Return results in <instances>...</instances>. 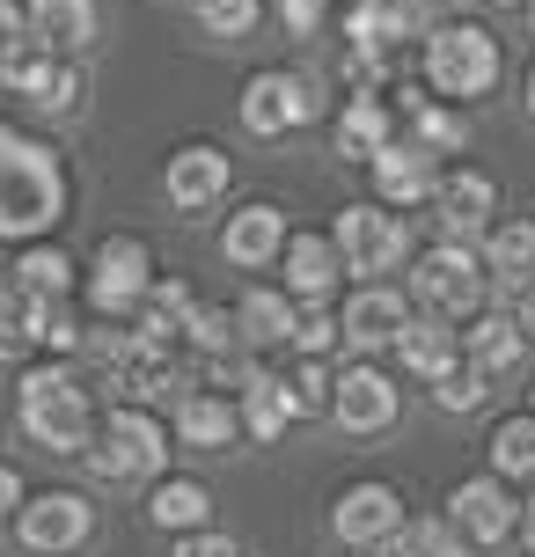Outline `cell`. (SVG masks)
<instances>
[{
	"label": "cell",
	"instance_id": "6da1fadb",
	"mask_svg": "<svg viewBox=\"0 0 535 557\" xmlns=\"http://www.w3.org/2000/svg\"><path fill=\"white\" fill-rule=\"evenodd\" d=\"M66 213V176H59L52 147L23 139L15 125H0V235H45V227Z\"/></svg>",
	"mask_w": 535,
	"mask_h": 557
},
{
	"label": "cell",
	"instance_id": "7a4b0ae2",
	"mask_svg": "<svg viewBox=\"0 0 535 557\" xmlns=\"http://www.w3.org/2000/svg\"><path fill=\"white\" fill-rule=\"evenodd\" d=\"M23 425H29V441H37V447H52V455H82V447L96 441L82 374H66V367H29V374H23Z\"/></svg>",
	"mask_w": 535,
	"mask_h": 557
},
{
	"label": "cell",
	"instance_id": "3957f363",
	"mask_svg": "<svg viewBox=\"0 0 535 557\" xmlns=\"http://www.w3.org/2000/svg\"><path fill=\"white\" fill-rule=\"evenodd\" d=\"M425 82L455 96V103H470V96H492L499 88V37L477 23H440L425 37Z\"/></svg>",
	"mask_w": 535,
	"mask_h": 557
},
{
	"label": "cell",
	"instance_id": "277c9868",
	"mask_svg": "<svg viewBox=\"0 0 535 557\" xmlns=\"http://www.w3.org/2000/svg\"><path fill=\"white\" fill-rule=\"evenodd\" d=\"M88 462H96V476H111V484H125V476H154L162 462H170V433H162L140 404H125V411L103 418Z\"/></svg>",
	"mask_w": 535,
	"mask_h": 557
},
{
	"label": "cell",
	"instance_id": "5b68a950",
	"mask_svg": "<svg viewBox=\"0 0 535 557\" xmlns=\"http://www.w3.org/2000/svg\"><path fill=\"white\" fill-rule=\"evenodd\" d=\"M484 286H492V264H477V250H462L455 235L440 250H425L419 272H411V294H419L433 315H477Z\"/></svg>",
	"mask_w": 535,
	"mask_h": 557
},
{
	"label": "cell",
	"instance_id": "8992f818",
	"mask_svg": "<svg viewBox=\"0 0 535 557\" xmlns=\"http://www.w3.org/2000/svg\"><path fill=\"white\" fill-rule=\"evenodd\" d=\"M147 294H154V257H147V243L111 235L96 250V272H88V301L103 308V315H133V308H147Z\"/></svg>",
	"mask_w": 535,
	"mask_h": 557
},
{
	"label": "cell",
	"instance_id": "52a82bcc",
	"mask_svg": "<svg viewBox=\"0 0 535 557\" xmlns=\"http://www.w3.org/2000/svg\"><path fill=\"white\" fill-rule=\"evenodd\" d=\"M0 82L15 88V96H29L37 111H74V103H82V74H66L37 29H29L23 45H8V52H0Z\"/></svg>",
	"mask_w": 535,
	"mask_h": 557
},
{
	"label": "cell",
	"instance_id": "ba28073f",
	"mask_svg": "<svg viewBox=\"0 0 535 557\" xmlns=\"http://www.w3.org/2000/svg\"><path fill=\"white\" fill-rule=\"evenodd\" d=\"M338 250H345V272H389V264H403V250H411V235H403V221L396 213H382V206H345L338 213Z\"/></svg>",
	"mask_w": 535,
	"mask_h": 557
},
{
	"label": "cell",
	"instance_id": "9c48e42d",
	"mask_svg": "<svg viewBox=\"0 0 535 557\" xmlns=\"http://www.w3.org/2000/svg\"><path fill=\"white\" fill-rule=\"evenodd\" d=\"M315 117V82L309 74H257L250 88H242V125H250L257 139H279L294 133V125H309Z\"/></svg>",
	"mask_w": 535,
	"mask_h": 557
},
{
	"label": "cell",
	"instance_id": "30bf717a",
	"mask_svg": "<svg viewBox=\"0 0 535 557\" xmlns=\"http://www.w3.org/2000/svg\"><path fill=\"white\" fill-rule=\"evenodd\" d=\"M448 521H455V535H462V543L492 550V543H507V535L521 529V506L507 499V484H499V476H470V484H455Z\"/></svg>",
	"mask_w": 535,
	"mask_h": 557
},
{
	"label": "cell",
	"instance_id": "8fae6325",
	"mask_svg": "<svg viewBox=\"0 0 535 557\" xmlns=\"http://www.w3.org/2000/svg\"><path fill=\"white\" fill-rule=\"evenodd\" d=\"M15 529H23L29 550H82L88 529H96V506L82 499V492H45V499H23V513H15Z\"/></svg>",
	"mask_w": 535,
	"mask_h": 557
},
{
	"label": "cell",
	"instance_id": "7c38bea8",
	"mask_svg": "<svg viewBox=\"0 0 535 557\" xmlns=\"http://www.w3.org/2000/svg\"><path fill=\"white\" fill-rule=\"evenodd\" d=\"M331 418L345 433H389L396 425V382L382 367H345L338 389H331Z\"/></svg>",
	"mask_w": 535,
	"mask_h": 557
},
{
	"label": "cell",
	"instance_id": "4fadbf2b",
	"mask_svg": "<svg viewBox=\"0 0 535 557\" xmlns=\"http://www.w3.org/2000/svg\"><path fill=\"white\" fill-rule=\"evenodd\" d=\"M374 191H382V206H419V198L440 191V176H433V147L425 139H403V147H382L374 154Z\"/></svg>",
	"mask_w": 535,
	"mask_h": 557
},
{
	"label": "cell",
	"instance_id": "5bb4252c",
	"mask_svg": "<svg viewBox=\"0 0 535 557\" xmlns=\"http://www.w3.org/2000/svg\"><path fill=\"white\" fill-rule=\"evenodd\" d=\"M59 301H45L37 286H29L23 272L0 278V360H23V352H37L45 345V315H52Z\"/></svg>",
	"mask_w": 535,
	"mask_h": 557
},
{
	"label": "cell",
	"instance_id": "9a60e30c",
	"mask_svg": "<svg viewBox=\"0 0 535 557\" xmlns=\"http://www.w3.org/2000/svg\"><path fill=\"white\" fill-rule=\"evenodd\" d=\"M331 521H338V535L352 550H366V543H389V535L403 529V499H396L389 484H352Z\"/></svg>",
	"mask_w": 535,
	"mask_h": 557
},
{
	"label": "cell",
	"instance_id": "2e32d148",
	"mask_svg": "<svg viewBox=\"0 0 535 557\" xmlns=\"http://www.w3.org/2000/svg\"><path fill=\"white\" fill-rule=\"evenodd\" d=\"M403 323H411V308H403V294H389V286H360V294L345 301V345H360V352L396 345Z\"/></svg>",
	"mask_w": 535,
	"mask_h": 557
},
{
	"label": "cell",
	"instance_id": "e0dca14e",
	"mask_svg": "<svg viewBox=\"0 0 535 557\" xmlns=\"http://www.w3.org/2000/svg\"><path fill=\"white\" fill-rule=\"evenodd\" d=\"M528 352V331H521V315H477L470 331H462V360L477 367L484 382H507L513 367Z\"/></svg>",
	"mask_w": 535,
	"mask_h": 557
},
{
	"label": "cell",
	"instance_id": "ac0fdd59",
	"mask_svg": "<svg viewBox=\"0 0 535 557\" xmlns=\"http://www.w3.org/2000/svg\"><path fill=\"white\" fill-rule=\"evenodd\" d=\"M309 404H301V389L294 382H279V374H264V367H250L242 374V433L250 441H279L286 418H301Z\"/></svg>",
	"mask_w": 535,
	"mask_h": 557
},
{
	"label": "cell",
	"instance_id": "d6986e66",
	"mask_svg": "<svg viewBox=\"0 0 535 557\" xmlns=\"http://www.w3.org/2000/svg\"><path fill=\"white\" fill-rule=\"evenodd\" d=\"M213 198H227V154L221 147H184V154H170V206L176 213H206Z\"/></svg>",
	"mask_w": 535,
	"mask_h": 557
},
{
	"label": "cell",
	"instance_id": "ffe728a7",
	"mask_svg": "<svg viewBox=\"0 0 535 557\" xmlns=\"http://www.w3.org/2000/svg\"><path fill=\"white\" fill-rule=\"evenodd\" d=\"M433 206H440V227H448L455 243H462V235H477V227L492 221V206H499V184H492L484 169H455V176H440Z\"/></svg>",
	"mask_w": 535,
	"mask_h": 557
},
{
	"label": "cell",
	"instance_id": "44dd1931",
	"mask_svg": "<svg viewBox=\"0 0 535 557\" xmlns=\"http://www.w3.org/2000/svg\"><path fill=\"white\" fill-rule=\"evenodd\" d=\"M221 250H227V264H242V272L286 257V213H279V206H242V213L227 221Z\"/></svg>",
	"mask_w": 535,
	"mask_h": 557
},
{
	"label": "cell",
	"instance_id": "7402d4cb",
	"mask_svg": "<svg viewBox=\"0 0 535 557\" xmlns=\"http://www.w3.org/2000/svg\"><path fill=\"white\" fill-rule=\"evenodd\" d=\"M345 272V250L338 235H286V286L301 294V301H323Z\"/></svg>",
	"mask_w": 535,
	"mask_h": 557
},
{
	"label": "cell",
	"instance_id": "603a6c76",
	"mask_svg": "<svg viewBox=\"0 0 535 557\" xmlns=\"http://www.w3.org/2000/svg\"><path fill=\"white\" fill-rule=\"evenodd\" d=\"M176 433H184V447H227L242 433V411L213 389H184L176 396Z\"/></svg>",
	"mask_w": 535,
	"mask_h": 557
},
{
	"label": "cell",
	"instance_id": "cb8c5ba5",
	"mask_svg": "<svg viewBox=\"0 0 535 557\" xmlns=\"http://www.w3.org/2000/svg\"><path fill=\"white\" fill-rule=\"evenodd\" d=\"M389 139H396V111L382 96H352V103H345V117H338V154L345 162H374Z\"/></svg>",
	"mask_w": 535,
	"mask_h": 557
},
{
	"label": "cell",
	"instance_id": "d4e9b609",
	"mask_svg": "<svg viewBox=\"0 0 535 557\" xmlns=\"http://www.w3.org/2000/svg\"><path fill=\"white\" fill-rule=\"evenodd\" d=\"M29 29L52 52H82L88 37H96V0H29Z\"/></svg>",
	"mask_w": 535,
	"mask_h": 557
},
{
	"label": "cell",
	"instance_id": "484cf974",
	"mask_svg": "<svg viewBox=\"0 0 535 557\" xmlns=\"http://www.w3.org/2000/svg\"><path fill=\"white\" fill-rule=\"evenodd\" d=\"M484 264L499 286H535V221H507L492 227V243H484Z\"/></svg>",
	"mask_w": 535,
	"mask_h": 557
},
{
	"label": "cell",
	"instance_id": "4316f807",
	"mask_svg": "<svg viewBox=\"0 0 535 557\" xmlns=\"http://www.w3.org/2000/svg\"><path fill=\"white\" fill-rule=\"evenodd\" d=\"M396 352H403V367H411V374L440 382V374H448V367L462 360V337H455V331H440V323H403Z\"/></svg>",
	"mask_w": 535,
	"mask_h": 557
},
{
	"label": "cell",
	"instance_id": "83f0119b",
	"mask_svg": "<svg viewBox=\"0 0 535 557\" xmlns=\"http://www.w3.org/2000/svg\"><path fill=\"white\" fill-rule=\"evenodd\" d=\"M206 513H213V499H206V484H191V476H170V484H154V499H147V521L154 529H206Z\"/></svg>",
	"mask_w": 535,
	"mask_h": 557
},
{
	"label": "cell",
	"instance_id": "f1b7e54d",
	"mask_svg": "<svg viewBox=\"0 0 535 557\" xmlns=\"http://www.w3.org/2000/svg\"><path fill=\"white\" fill-rule=\"evenodd\" d=\"M242 345H286V337L301 331V315H294V301L286 294H272V286H257L250 301H242Z\"/></svg>",
	"mask_w": 535,
	"mask_h": 557
},
{
	"label": "cell",
	"instance_id": "f546056e",
	"mask_svg": "<svg viewBox=\"0 0 535 557\" xmlns=\"http://www.w3.org/2000/svg\"><path fill=\"white\" fill-rule=\"evenodd\" d=\"M492 470L499 476H535V411L507 418V425L492 433Z\"/></svg>",
	"mask_w": 535,
	"mask_h": 557
},
{
	"label": "cell",
	"instance_id": "4dcf8cb0",
	"mask_svg": "<svg viewBox=\"0 0 535 557\" xmlns=\"http://www.w3.org/2000/svg\"><path fill=\"white\" fill-rule=\"evenodd\" d=\"M389 543H396V557H462V535H455V521H403Z\"/></svg>",
	"mask_w": 535,
	"mask_h": 557
},
{
	"label": "cell",
	"instance_id": "1f68e13d",
	"mask_svg": "<svg viewBox=\"0 0 535 557\" xmlns=\"http://www.w3.org/2000/svg\"><path fill=\"white\" fill-rule=\"evenodd\" d=\"M433 396H440V411H477L484 396H492V382H484V374H477L470 360H455L448 374L433 382Z\"/></svg>",
	"mask_w": 535,
	"mask_h": 557
},
{
	"label": "cell",
	"instance_id": "d6a6232c",
	"mask_svg": "<svg viewBox=\"0 0 535 557\" xmlns=\"http://www.w3.org/2000/svg\"><path fill=\"white\" fill-rule=\"evenodd\" d=\"M198 29H213V37H250L257 29V0H198Z\"/></svg>",
	"mask_w": 535,
	"mask_h": 557
},
{
	"label": "cell",
	"instance_id": "836d02e7",
	"mask_svg": "<svg viewBox=\"0 0 535 557\" xmlns=\"http://www.w3.org/2000/svg\"><path fill=\"white\" fill-rule=\"evenodd\" d=\"M15 272H23L29 286L45 294V301H66V286H74V264H66L59 250H29L23 264H15Z\"/></svg>",
	"mask_w": 535,
	"mask_h": 557
},
{
	"label": "cell",
	"instance_id": "e575fe53",
	"mask_svg": "<svg viewBox=\"0 0 535 557\" xmlns=\"http://www.w3.org/2000/svg\"><path fill=\"white\" fill-rule=\"evenodd\" d=\"M411 125H419V139L433 147V154H440V147H462V117L440 111V103H419V111H411Z\"/></svg>",
	"mask_w": 535,
	"mask_h": 557
},
{
	"label": "cell",
	"instance_id": "d590c367",
	"mask_svg": "<svg viewBox=\"0 0 535 557\" xmlns=\"http://www.w3.org/2000/svg\"><path fill=\"white\" fill-rule=\"evenodd\" d=\"M170 557H242V550H235V535H213V529H184V543H176Z\"/></svg>",
	"mask_w": 535,
	"mask_h": 557
},
{
	"label": "cell",
	"instance_id": "8d00e7d4",
	"mask_svg": "<svg viewBox=\"0 0 535 557\" xmlns=\"http://www.w3.org/2000/svg\"><path fill=\"white\" fill-rule=\"evenodd\" d=\"M323 8H331V0H279V23L294 29V37H315V29H323Z\"/></svg>",
	"mask_w": 535,
	"mask_h": 557
},
{
	"label": "cell",
	"instance_id": "74e56055",
	"mask_svg": "<svg viewBox=\"0 0 535 557\" xmlns=\"http://www.w3.org/2000/svg\"><path fill=\"white\" fill-rule=\"evenodd\" d=\"M338 331H345V323H331L323 308H309V315H301V331H294V345H301V352H323V345H331Z\"/></svg>",
	"mask_w": 535,
	"mask_h": 557
},
{
	"label": "cell",
	"instance_id": "f35d334b",
	"mask_svg": "<svg viewBox=\"0 0 535 557\" xmlns=\"http://www.w3.org/2000/svg\"><path fill=\"white\" fill-rule=\"evenodd\" d=\"M294 389H301V404H309V411H315V404H331V389H338V382H331V374H323V367H301V382H294Z\"/></svg>",
	"mask_w": 535,
	"mask_h": 557
},
{
	"label": "cell",
	"instance_id": "ab89813d",
	"mask_svg": "<svg viewBox=\"0 0 535 557\" xmlns=\"http://www.w3.org/2000/svg\"><path fill=\"white\" fill-rule=\"evenodd\" d=\"M23 37H29V8L0 0V52H8V45H23Z\"/></svg>",
	"mask_w": 535,
	"mask_h": 557
},
{
	"label": "cell",
	"instance_id": "60d3db41",
	"mask_svg": "<svg viewBox=\"0 0 535 557\" xmlns=\"http://www.w3.org/2000/svg\"><path fill=\"white\" fill-rule=\"evenodd\" d=\"M8 513H23V476L0 462V521H8Z\"/></svg>",
	"mask_w": 535,
	"mask_h": 557
},
{
	"label": "cell",
	"instance_id": "b9f144b4",
	"mask_svg": "<svg viewBox=\"0 0 535 557\" xmlns=\"http://www.w3.org/2000/svg\"><path fill=\"white\" fill-rule=\"evenodd\" d=\"M521 331H528V345H535V286H521Z\"/></svg>",
	"mask_w": 535,
	"mask_h": 557
},
{
	"label": "cell",
	"instance_id": "7bdbcfd3",
	"mask_svg": "<svg viewBox=\"0 0 535 557\" xmlns=\"http://www.w3.org/2000/svg\"><path fill=\"white\" fill-rule=\"evenodd\" d=\"M521 543H528V550H535V499L521 506Z\"/></svg>",
	"mask_w": 535,
	"mask_h": 557
},
{
	"label": "cell",
	"instance_id": "ee69618b",
	"mask_svg": "<svg viewBox=\"0 0 535 557\" xmlns=\"http://www.w3.org/2000/svg\"><path fill=\"white\" fill-rule=\"evenodd\" d=\"M528 111H535V66H528Z\"/></svg>",
	"mask_w": 535,
	"mask_h": 557
},
{
	"label": "cell",
	"instance_id": "f6af8a7d",
	"mask_svg": "<svg viewBox=\"0 0 535 557\" xmlns=\"http://www.w3.org/2000/svg\"><path fill=\"white\" fill-rule=\"evenodd\" d=\"M492 8H521V0H492Z\"/></svg>",
	"mask_w": 535,
	"mask_h": 557
},
{
	"label": "cell",
	"instance_id": "bcb514c9",
	"mask_svg": "<svg viewBox=\"0 0 535 557\" xmlns=\"http://www.w3.org/2000/svg\"><path fill=\"white\" fill-rule=\"evenodd\" d=\"M528 23H535V0H528Z\"/></svg>",
	"mask_w": 535,
	"mask_h": 557
},
{
	"label": "cell",
	"instance_id": "7dc6e473",
	"mask_svg": "<svg viewBox=\"0 0 535 557\" xmlns=\"http://www.w3.org/2000/svg\"><path fill=\"white\" fill-rule=\"evenodd\" d=\"M528 557H535V550H528Z\"/></svg>",
	"mask_w": 535,
	"mask_h": 557
}]
</instances>
